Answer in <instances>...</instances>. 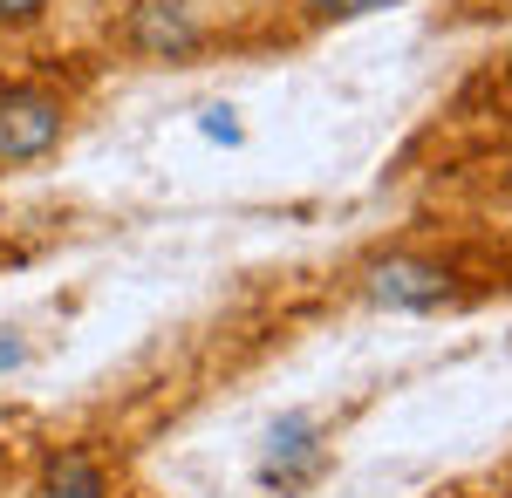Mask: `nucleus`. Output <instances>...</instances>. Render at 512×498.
Wrapping results in <instances>:
<instances>
[{"instance_id": "nucleus-1", "label": "nucleus", "mask_w": 512, "mask_h": 498, "mask_svg": "<svg viewBox=\"0 0 512 498\" xmlns=\"http://www.w3.org/2000/svg\"><path fill=\"white\" fill-rule=\"evenodd\" d=\"M499 280V267H478L465 246H390L376 260L355 267V294L369 307H390V314H437V307H465Z\"/></svg>"}, {"instance_id": "nucleus-2", "label": "nucleus", "mask_w": 512, "mask_h": 498, "mask_svg": "<svg viewBox=\"0 0 512 498\" xmlns=\"http://www.w3.org/2000/svg\"><path fill=\"white\" fill-rule=\"evenodd\" d=\"M89 69H7L0 76V178L35 171L69 144Z\"/></svg>"}, {"instance_id": "nucleus-3", "label": "nucleus", "mask_w": 512, "mask_h": 498, "mask_svg": "<svg viewBox=\"0 0 512 498\" xmlns=\"http://www.w3.org/2000/svg\"><path fill=\"white\" fill-rule=\"evenodd\" d=\"M110 41L144 69H171V62L212 55L226 41V21L212 14V0H123Z\"/></svg>"}, {"instance_id": "nucleus-4", "label": "nucleus", "mask_w": 512, "mask_h": 498, "mask_svg": "<svg viewBox=\"0 0 512 498\" xmlns=\"http://www.w3.org/2000/svg\"><path fill=\"white\" fill-rule=\"evenodd\" d=\"M328 471V444H321V423L315 417H280L274 437H267V464H260V478L280 485V492H301L308 478Z\"/></svg>"}, {"instance_id": "nucleus-5", "label": "nucleus", "mask_w": 512, "mask_h": 498, "mask_svg": "<svg viewBox=\"0 0 512 498\" xmlns=\"http://www.w3.org/2000/svg\"><path fill=\"white\" fill-rule=\"evenodd\" d=\"M35 498H117V478H110V458L96 444H62L41 458Z\"/></svg>"}, {"instance_id": "nucleus-6", "label": "nucleus", "mask_w": 512, "mask_h": 498, "mask_svg": "<svg viewBox=\"0 0 512 498\" xmlns=\"http://www.w3.org/2000/svg\"><path fill=\"white\" fill-rule=\"evenodd\" d=\"M301 28H349V21H369V14H390V7H410V0H287Z\"/></svg>"}, {"instance_id": "nucleus-7", "label": "nucleus", "mask_w": 512, "mask_h": 498, "mask_svg": "<svg viewBox=\"0 0 512 498\" xmlns=\"http://www.w3.org/2000/svg\"><path fill=\"white\" fill-rule=\"evenodd\" d=\"M55 7L62 0H0V48H14V41H28L35 28H48Z\"/></svg>"}, {"instance_id": "nucleus-8", "label": "nucleus", "mask_w": 512, "mask_h": 498, "mask_svg": "<svg viewBox=\"0 0 512 498\" xmlns=\"http://www.w3.org/2000/svg\"><path fill=\"white\" fill-rule=\"evenodd\" d=\"M506 137H512V96H506Z\"/></svg>"}]
</instances>
